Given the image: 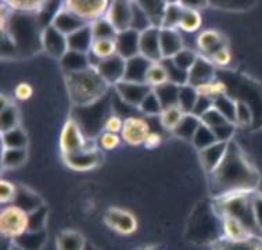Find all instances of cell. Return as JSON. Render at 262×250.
Here are the masks:
<instances>
[{
  "label": "cell",
  "mask_w": 262,
  "mask_h": 250,
  "mask_svg": "<svg viewBox=\"0 0 262 250\" xmlns=\"http://www.w3.org/2000/svg\"><path fill=\"white\" fill-rule=\"evenodd\" d=\"M125 67H126V60L118 53H115L110 57L100 60L95 68L108 82V85H117L124 79Z\"/></svg>",
  "instance_id": "10"
},
{
  "label": "cell",
  "mask_w": 262,
  "mask_h": 250,
  "mask_svg": "<svg viewBox=\"0 0 262 250\" xmlns=\"http://www.w3.org/2000/svg\"><path fill=\"white\" fill-rule=\"evenodd\" d=\"M229 142H220L216 140L208 148L200 150V160L203 167H204L208 173H214L215 170L220 167L222 163L225 154L228 152Z\"/></svg>",
  "instance_id": "16"
},
{
  "label": "cell",
  "mask_w": 262,
  "mask_h": 250,
  "mask_svg": "<svg viewBox=\"0 0 262 250\" xmlns=\"http://www.w3.org/2000/svg\"><path fill=\"white\" fill-rule=\"evenodd\" d=\"M2 140H3L5 149H25L27 142H28L27 134L19 127L14 128V130L3 132L2 134Z\"/></svg>",
  "instance_id": "31"
},
{
  "label": "cell",
  "mask_w": 262,
  "mask_h": 250,
  "mask_svg": "<svg viewBox=\"0 0 262 250\" xmlns=\"http://www.w3.org/2000/svg\"><path fill=\"white\" fill-rule=\"evenodd\" d=\"M225 239L233 242H244L253 239V230L234 217H224Z\"/></svg>",
  "instance_id": "19"
},
{
  "label": "cell",
  "mask_w": 262,
  "mask_h": 250,
  "mask_svg": "<svg viewBox=\"0 0 262 250\" xmlns=\"http://www.w3.org/2000/svg\"><path fill=\"white\" fill-rule=\"evenodd\" d=\"M161 143V136L157 132H150V135L147 136V139L144 142V144L147 146V148H156L158 144Z\"/></svg>",
  "instance_id": "52"
},
{
  "label": "cell",
  "mask_w": 262,
  "mask_h": 250,
  "mask_svg": "<svg viewBox=\"0 0 262 250\" xmlns=\"http://www.w3.org/2000/svg\"><path fill=\"white\" fill-rule=\"evenodd\" d=\"M104 220L111 230H114L115 232L122 234V235H130L138 228V220H136V217L130 212H128V210L118 209V207H111V209H108L105 212Z\"/></svg>",
  "instance_id": "6"
},
{
  "label": "cell",
  "mask_w": 262,
  "mask_h": 250,
  "mask_svg": "<svg viewBox=\"0 0 262 250\" xmlns=\"http://www.w3.org/2000/svg\"><path fill=\"white\" fill-rule=\"evenodd\" d=\"M151 62L142 54H138L135 57L126 60V67H125V81L130 82H146V75Z\"/></svg>",
  "instance_id": "20"
},
{
  "label": "cell",
  "mask_w": 262,
  "mask_h": 250,
  "mask_svg": "<svg viewBox=\"0 0 262 250\" xmlns=\"http://www.w3.org/2000/svg\"><path fill=\"white\" fill-rule=\"evenodd\" d=\"M86 136L82 131L81 125L78 124L75 118H68L62 127L61 135H60V148H61L62 156L64 154L76 153L83 149Z\"/></svg>",
  "instance_id": "5"
},
{
  "label": "cell",
  "mask_w": 262,
  "mask_h": 250,
  "mask_svg": "<svg viewBox=\"0 0 262 250\" xmlns=\"http://www.w3.org/2000/svg\"><path fill=\"white\" fill-rule=\"evenodd\" d=\"M91 28L93 39H115L118 35V31L105 17L91 23Z\"/></svg>",
  "instance_id": "32"
},
{
  "label": "cell",
  "mask_w": 262,
  "mask_h": 250,
  "mask_svg": "<svg viewBox=\"0 0 262 250\" xmlns=\"http://www.w3.org/2000/svg\"><path fill=\"white\" fill-rule=\"evenodd\" d=\"M152 25V21L148 15L147 10L144 9V6L139 2H132V24L130 28L138 31V32H143L148 29Z\"/></svg>",
  "instance_id": "28"
},
{
  "label": "cell",
  "mask_w": 262,
  "mask_h": 250,
  "mask_svg": "<svg viewBox=\"0 0 262 250\" xmlns=\"http://www.w3.org/2000/svg\"><path fill=\"white\" fill-rule=\"evenodd\" d=\"M215 64L205 56H199L194 66L189 71V85L194 88L203 87L205 84H210L215 78Z\"/></svg>",
  "instance_id": "14"
},
{
  "label": "cell",
  "mask_w": 262,
  "mask_h": 250,
  "mask_svg": "<svg viewBox=\"0 0 262 250\" xmlns=\"http://www.w3.org/2000/svg\"><path fill=\"white\" fill-rule=\"evenodd\" d=\"M154 92L157 93L158 99L161 101V105L164 109L172 106H178V99H179V89L181 87L177 84L172 82H165L160 87L152 88Z\"/></svg>",
  "instance_id": "26"
},
{
  "label": "cell",
  "mask_w": 262,
  "mask_h": 250,
  "mask_svg": "<svg viewBox=\"0 0 262 250\" xmlns=\"http://www.w3.org/2000/svg\"><path fill=\"white\" fill-rule=\"evenodd\" d=\"M62 67L68 72L83 71L86 68L92 67L91 60H89V53H82V52H75V50H68L61 58Z\"/></svg>",
  "instance_id": "23"
},
{
  "label": "cell",
  "mask_w": 262,
  "mask_h": 250,
  "mask_svg": "<svg viewBox=\"0 0 262 250\" xmlns=\"http://www.w3.org/2000/svg\"><path fill=\"white\" fill-rule=\"evenodd\" d=\"M17 196V187L14 183H11L7 179L0 181V200L2 203L13 202Z\"/></svg>",
  "instance_id": "45"
},
{
  "label": "cell",
  "mask_w": 262,
  "mask_h": 250,
  "mask_svg": "<svg viewBox=\"0 0 262 250\" xmlns=\"http://www.w3.org/2000/svg\"><path fill=\"white\" fill-rule=\"evenodd\" d=\"M160 40L162 58H172L183 49V39L178 28H161Z\"/></svg>",
  "instance_id": "18"
},
{
  "label": "cell",
  "mask_w": 262,
  "mask_h": 250,
  "mask_svg": "<svg viewBox=\"0 0 262 250\" xmlns=\"http://www.w3.org/2000/svg\"><path fill=\"white\" fill-rule=\"evenodd\" d=\"M124 127V120L117 114H110L108 118L105 120L104 124V131L107 132H113V134H121Z\"/></svg>",
  "instance_id": "48"
},
{
  "label": "cell",
  "mask_w": 262,
  "mask_h": 250,
  "mask_svg": "<svg viewBox=\"0 0 262 250\" xmlns=\"http://www.w3.org/2000/svg\"><path fill=\"white\" fill-rule=\"evenodd\" d=\"M165 82H169L168 79V72L165 66L162 61L151 62V66L148 68L147 75H146V84L151 88H157Z\"/></svg>",
  "instance_id": "33"
},
{
  "label": "cell",
  "mask_w": 262,
  "mask_h": 250,
  "mask_svg": "<svg viewBox=\"0 0 262 250\" xmlns=\"http://www.w3.org/2000/svg\"><path fill=\"white\" fill-rule=\"evenodd\" d=\"M115 42H117V53L122 56L125 60L140 54V46H139L140 32L135 29L129 28L126 31L118 32Z\"/></svg>",
  "instance_id": "15"
},
{
  "label": "cell",
  "mask_w": 262,
  "mask_h": 250,
  "mask_svg": "<svg viewBox=\"0 0 262 250\" xmlns=\"http://www.w3.org/2000/svg\"><path fill=\"white\" fill-rule=\"evenodd\" d=\"M99 143L103 149L113 150L117 149L121 143V136L118 134H113V132H101L100 138H99Z\"/></svg>",
  "instance_id": "46"
},
{
  "label": "cell",
  "mask_w": 262,
  "mask_h": 250,
  "mask_svg": "<svg viewBox=\"0 0 262 250\" xmlns=\"http://www.w3.org/2000/svg\"><path fill=\"white\" fill-rule=\"evenodd\" d=\"M62 5L89 24L107 14L110 2L107 0H67Z\"/></svg>",
  "instance_id": "4"
},
{
  "label": "cell",
  "mask_w": 262,
  "mask_h": 250,
  "mask_svg": "<svg viewBox=\"0 0 262 250\" xmlns=\"http://www.w3.org/2000/svg\"><path fill=\"white\" fill-rule=\"evenodd\" d=\"M214 107L218 111H221V114L230 122L236 124V111H237V100L230 99L226 95L214 99Z\"/></svg>",
  "instance_id": "34"
},
{
  "label": "cell",
  "mask_w": 262,
  "mask_h": 250,
  "mask_svg": "<svg viewBox=\"0 0 262 250\" xmlns=\"http://www.w3.org/2000/svg\"><path fill=\"white\" fill-rule=\"evenodd\" d=\"M161 61L162 64L165 66V68H167L168 79H169V82L177 84L179 87L186 85L187 82H189V71H185V70H182V68L178 67L172 58H162Z\"/></svg>",
  "instance_id": "35"
},
{
  "label": "cell",
  "mask_w": 262,
  "mask_h": 250,
  "mask_svg": "<svg viewBox=\"0 0 262 250\" xmlns=\"http://www.w3.org/2000/svg\"><path fill=\"white\" fill-rule=\"evenodd\" d=\"M100 152H86V150H79L76 153L64 154V161L68 167L79 171H86V170L95 169L97 164L100 163Z\"/></svg>",
  "instance_id": "17"
},
{
  "label": "cell",
  "mask_w": 262,
  "mask_h": 250,
  "mask_svg": "<svg viewBox=\"0 0 262 250\" xmlns=\"http://www.w3.org/2000/svg\"><path fill=\"white\" fill-rule=\"evenodd\" d=\"M160 32H161L160 27H150L143 32H140V42H139L140 54L152 62L162 60Z\"/></svg>",
  "instance_id": "12"
},
{
  "label": "cell",
  "mask_w": 262,
  "mask_h": 250,
  "mask_svg": "<svg viewBox=\"0 0 262 250\" xmlns=\"http://www.w3.org/2000/svg\"><path fill=\"white\" fill-rule=\"evenodd\" d=\"M68 50H75L82 53H89L93 44V34H92L91 24L83 28L78 29L74 34L68 35Z\"/></svg>",
  "instance_id": "22"
},
{
  "label": "cell",
  "mask_w": 262,
  "mask_h": 250,
  "mask_svg": "<svg viewBox=\"0 0 262 250\" xmlns=\"http://www.w3.org/2000/svg\"><path fill=\"white\" fill-rule=\"evenodd\" d=\"M201 25V14L200 11L191 6L183 3V11H182L181 23L178 29L185 31V32H194L200 28Z\"/></svg>",
  "instance_id": "27"
},
{
  "label": "cell",
  "mask_w": 262,
  "mask_h": 250,
  "mask_svg": "<svg viewBox=\"0 0 262 250\" xmlns=\"http://www.w3.org/2000/svg\"><path fill=\"white\" fill-rule=\"evenodd\" d=\"M67 88L71 100L82 107L101 100L110 85L95 67H89L83 71L68 72Z\"/></svg>",
  "instance_id": "2"
},
{
  "label": "cell",
  "mask_w": 262,
  "mask_h": 250,
  "mask_svg": "<svg viewBox=\"0 0 262 250\" xmlns=\"http://www.w3.org/2000/svg\"><path fill=\"white\" fill-rule=\"evenodd\" d=\"M88 24H89L88 21L82 19L75 13H72L71 10H68L64 5L57 10V13H56V15H54V18L52 21L53 27H56L60 32L67 35V36L74 34L78 29L83 28Z\"/></svg>",
  "instance_id": "13"
},
{
  "label": "cell",
  "mask_w": 262,
  "mask_h": 250,
  "mask_svg": "<svg viewBox=\"0 0 262 250\" xmlns=\"http://www.w3.org/2000/svg\"><path fill=\"white\" fill-rule=\"evenodd\" d=\"M7 5L19 13H39L45 3L36 2V0H13V2H9Z\"/></svg>",
  "instance_id": "43"
},
{
  "label": "cell",
  "mask_w": 262,
  "mask_h": 250,
  "mask_svg": "<svg viewBox=\"0 0 262 250\" xmlns=\"http://www.w3.org/2000/svg\"><path fill=\"white\" fill-rule=\"evenodd\" d=\"M262 247L259 246L257 241L250 239V241L244 242H233L229 241V239H224L221 241L215 250H261Z\"/></svg>",
  "instance_id": "41"
},
{
  "label": "cell",
  "mask_w": 262,
  "mask_h": 250,
  "mask_svg": "<svg viewBox=\"0 0 262 250\" xmlns=\"http://www.w3.org/2000/svg\"><path fill=\"white\" fill-rule=\"evenodd\" d=\"M29 214L17 204H9L0 214V231L7 238L19 239L29 230Z\"/></svg>",
  "instance_id": "3"
},
{
  "label": "cell",
  "mask_w": 262,
  "mask_h": 250,
  "mask_svg": "<svg viewBox=\"0 0 262 250\" xmlns=\"http://www.w3.org/2000/svg\"><path fill=\"white\" fill-rule=\"evenodd\" d=\"M18 109H17L15 105L10 103L9 106L5 107V109L2 110V114H0V128H2V132H6V131L17 128V127H18Z\"/></svg>",
  "instance_id": "36"
},
{
  "label": "cell",
  "mask_w": 262,
  "mask_h": 250,
  "mask_svg": "<svg viewBox=\"0 0 262 250\" xmlns=\"http://www.w3.org/2000/svg\"><path fill=\"white\" fill-rule=\"evenodd\" d=\"M32 92H34V89H32V87H31L29 84H27V82H21V84H18V85L15 87L14 95L17 99H19V100H27V99H29V97L32 96Z\"/></svg>",
  "instance_id": "50"
},
{
  "label": "cell",
  "mask_w": 262,
  "mask_h": 250,
  "mask_svg": "<svg viewBox=\"0 0 262 250\" xmlns=\"http://www.w3.org/2000/svg\"><path fill=\"white\" fill-rule=\"evenodd\" d=\"M201 122L207 125V127H210L211 130H215V128H218V127H222V125L228 124L230 121L226 120V118L221 114V111L216 110L214 107V105H212V107H210V109L201 116Z\"/></svg>",
  "instance_id": "42"
},
{
  "label": "cell",
  "mask_w": 262,
  "mask_h": 250,
  "mask_svg": "<svg viewBox=\"0 0 262 250\" xmlns=\"http://www.w3.org/2000/svg\"><path fill=\"white\" fill-rule=\"evenodd\" d=\"M191 142L194 143L197 149L201 150L208 148L212 143H215L216 142V136H215L214 131L211 130L210 127H207V125L201 122V125L199 127V130L195 132L194 138H193Z\"/></svg>",
  "instance_id": "38"
},
{
  "label": "cell",
  "mask_w": 262,
  "mask_h": 250,
  "mask_svg": "<svg viewBox=\"0 0 262 250\" xmlns=\"http://www.w3.org/2000/svg\"><path fill=\"white\" fill-rule=\"evenodd\" d=\"M253 212L255 224L259 230H262V195L253 197Z\"/></svg>",
  "instance_id": "51"
},
{
  "label": "cell",
  "mask_w": 262,
  "mask_h": 250,
  "mask_svg": "<svg viewBox=\"0 0 262 250\" xmlns=\"http://www.w3.org/2000/svg\"><path fill=\"white\" fill-rule=\"evenodd\" d=\"M197 46L201 50L203 56L210 57L211 54H214L216 50H220L221 48H224L226 45H225L222 34H220L218 31H214V29H207L197 36Z\"/></svg>",
  "instance_id": "21"
},
{
  "label": "cell",
  "mask_w": 262,
  "mask_h": 250,
  "mask_svg": "<svg viewBox=\"0 0 262 250\" xmlns=\"http://www.w3.org/2000/svg\"><path fill=\"white\" fill-rule=\"evenodd\" d=\"M85 238L72 230H66L57 236V250H83Z\"/></svg>",
  "instance_id": "25"
},
{
  "label": "cell",
  "mask_w": 262,
  "mask_h": 250,
  "mask_svg": "<svg viewBox=\"0 0 262 250\" xmlns=\"http://www.w3.org/2000/svg\"><path fill=\"white\" fill-rule=\"evenodd\" d=\"M114 88L125 103L135 107H140L146 96L152 91V88L146 82H130L125 79L114 85Z\"/></svg>",
  "instance_id": "8"
},
{
  "label": "cell",
  "mask_w": 262,
  "mask_h": 250,
  "mask_svg": "<svg viewBox=\"0 0 262 250\" xmlns=\"http://www.w3.org/2000/svg\"><path fill=\"white\" fill-rule=\"evenodd\" d=\"M199 100V91L197 88L191 87L189 84L182 85L179 89V99H178V106L181 107L185 113H193L195 103Z\"/></svg>",
  "instance_id": "30"
},
{
  "label": "cell",
  "mask_w": 262,
  "mask_h": 250,
  "mask_svg": "<svg viewBox=\"0 0 262 250\" xmlns=\"http://www.w3.org/2000/svg\"><path fill=\"white\" fill-rule=\"evenodd\" d=\"M253 121V113L250 107L242 100H237V111H236V124L248 125Z\"/></svg>",
  "instance_id": "47"
},
{
  "label": "cell",
  "mask_w": 262,
  "mask_h": 250,
  "mask_svg": "<svg viewBox=\"0 0 262 250\" xmlns=\"http://www.w3.org/2000/svg\"><path fill=\"white\" fill-rule=\"evenodd\" d=\"M185 114H186V113L182 110L179 106L167 107V109H164L161 114H160V117H161V124L164 125V128L173 131L178 127V124L181 122V120L183 118Z\"/></svg>",
  "instance_id": "37"
},
{
  "label": "cell",
  "mask_w": 262,
  "mask_h": 250,
  "mask_svg": "<svg viewBox=\"0 0 262 250\" xmlns=\"http://www.w3.org/2000/svg\"><path fill=\"white\" fill-rule=\"evenodd\" d=\"M208 58L214 62L215 66H226L230 62V50H229L228 46H224L220 50H216L214 54H211Z\"/></svg>",
  "instance_id": "49"
},
{
  "label": "cell",
  "mask_w": 262,
  "mask_h": 250,
  "mask_svg": "<svg viewBox=\"0 0 262 250\" xmlns=\"http://www.w3.org/2000/svg\"><path fill=\"white\" fill-rule=\"evenodd\" d=\"M150 127L147 121L140 117H128L124 120V127L121 131V138L128 144L139 146L144 144L147 136L150 135Z\"/></svg>",
  "instance_id": "9"
},
{
  "label": "cell",
  "mask_w": 262,
  "mask_h": 250,
  "mask_svg": "<svg viewBox=\"0 0 262 250\" xmlns=\"http://www.w3.org/2000/svg\"><path fill=\"white\" fill-rule=\"evenodd\" d=\"M197 58H199V54L195 53L194 50L183 48L179 53H177L172 57V60H173V62H175L179 68L185 70V71H190V68L194 66V62Z\"/></svg>",
  "instance_id": "40"
},
{
  "label": "cell",
  "mask_w": 262,
  "mask_h": 250,
  "mask_svg": "<svg viewBox=\"0 0 262 250\" xmlns=\"http://www.w3.org/2000/svg\"><path fill=\"white\" fill-rule=\"evenodd\" d=\"M182 11H183V3H178V2L165 3L161 28H178L181 23Z\"/></svg>",
  "instance_id": "29"
},
{
  "label": "cell",
  "mask_w": 262,
  "mask_h": 250,
  "mask_svg": "<svg viewBox=\"0 0 262 250\" xmlns=\"http://www.w3.org/2000/svg\"><path fill=\"white\" fill-rule=\"evenodd\" d=\"M212 175V183L220 191V196L230 193H248L258 183V174L247 163V160L236 143L229 142L228 152L220 167Z\"/></svg>",
  "instance_id": "1"
},
{
  "label": "cell",
  "mask_w": 262,
  "mask_h": 250,
  "mask_svg": "<svg viewBox=\"0 0 262 250\" xmlns=\"http://www.w3.org/2000/svg\"><path fill=\"white\" fill-rule=\"evenodd\" d=\"M139 109H142L146 114H161L162 110H164L161 101L158 99L157 93L154 92V89L146 96V99H144Z\"/></svg>",
  "instance_id": "44"
},
{
  "label": "cell",
  "mask_w": 262,
  "mask_h": 250,
  "mask_svg": "<svg viewBox=\"0 0 262 250\" xmlns=\"http://www.w3.org/2000/svg\"><path fill=\"white\" fill-rule=\"evenodd\" d=\"M40 44H42L43 49L46 50V53H49L53 57H58L60 60L62 56L68 52V39L67 35H64L60 32L56 27H53L52 24L45 27L42 29L40 34Z\"/></svg>",
  "instance_id": "7"
},
{
  "label": "cell",
  "mask_w": 262,
  "mask_h": 250,
  "mask_svg": "<svg viewBox=\"0 0 262 250\" xmlns=\"http://www.w3.org/2000/svg\"><path fill=\"white\" fill-rule=\"evenodd\" d=\"M105 18L110 21L118 32L129 29L132 24V2H126V0L111 2Z\"/></svg>",
  "instance_id": "11"
},
{
  "label": "cell",
  "mask_w": 262,
  "mask_h": 250,
  "mask_svg": "<svg viewBox=\"0 0 262 250\" xmlns=\"http://www.w3.org/2000/svg\"><path fill=\"white\" fill-rule=\"evenodd\" d=\"M201 125V118L197 117L193 113H187L183 116L181 122L178 124V127L173 130V132L182 138V139L193 140L195 132L199 130V127Z\"/></svg>",
  "instance_id": "24"
},
{
  "label": "cell",
  "mask_w": 262,
  "mask_h": 250,
  "mask_svg": "<svg viewBox=\"0 0 262 250\" xmlns=\"http://www.w3.org/2000/svg\"><path fill=\"white\" fill-rule=\"evenodd\" d=\"M25 159H27L25 149H3L2 164L6 169H15L24 163Z\"/></svg>",
  "instance_id": "39"
}]
</instances>
